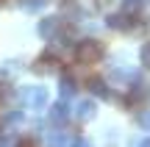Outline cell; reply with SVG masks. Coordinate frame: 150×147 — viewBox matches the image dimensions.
I'll return each instance as SVG.
<instances>
[{
	"instance_id": "ac0fdd59",
	"label": "cell",
	"mask_w": 150,
	"mask_h": 147,
	"mask_svg": "<svg viewBox=\"0 0 150 147\" xmlns=\"http://www.w3.org/2000/svg\"><path fill=\"white\" fill-rule=\"evenodd\" d=\"M70 142H72V144H78V147H86V144H89L83 136H75V139H70Z\"/></svg>"
},
{
	"instance_id": "5b68a950",
	"label": "cell",
	"mask_w": 150,
	"mask_h": 147,
	"mask_svg": "<svg viewBox=\"0 0 150 147\" xmlns=\"http://www.w3.org/2000/svg\"><path fill=\"white\" fill-rule=\"evenodd\" d=\"M61 25H64V17H59V14L42 17V20H39V25H36V33H39L42 39H50L53 33L61 31Z\"/></svg>"
},
{
	"instance_id": "8992f818",
	"label": "cell",
	"mask_w": 150,
	"mask_h": 147,
	"mask_svg": "<svg viewBox=\"0 0 150 147\" xmlns=\"http://www.w3.org/2000/svg\"><path fill=\"white\" fill-rule=\"evenodd\" d=\"M106 25L114 28V31H131V28H136V17H128L122 11H117V14L106 17Z\"/></svg>"
},
{
	"instance_id": "ba28073f",
	"label": "cell",
	"mask_w": 150,
	"mask_h": 147,
	"mask_svg": "<svg viewBox=\"0 0 150 147\" xmlns=\"http://www.w3.org/2000/svg\"><path fill=\"white\" fill-rule=\"evenodd\" d=\"M75 117H78L81 122H92L97 117V106L95 100H81L78 106H75Z\"/></svg>"
},
{
	"instance_id": "44dd1931",
	"label": "cell",
	"mask_w": 150,
	"mask_h": 147,
	"mask_svg": "<svg viewBox=\"0 0 150 147\" xmlns=\"http://www.w3.org/2000/svg\"><path fill=\"white\" fill-rule=\"evenodd\" d=\"M145 3H150V0H145Z\"/></svg>"
},
{
	"instance_id": "6da1fadb",
	"label": "cell",
	"mask_w": 150,
	"mask_h": 147,
	"mask_svg": "<svg viewBox=\"0 0 150 147\" xmlns=\"http://www.w3.org/2000/svg\"><path fill=\"white\" fill-rule=\"evenodd\" d=\"M72 50H75V58H78V64H83V67L100 64V58L106 56V50H103V44L97 42V39H81V42L72 44Z\"/></svg>"
},
{
	"instance_id": "7c38bea8",
	"label": "cell",
	"mask_w": 150,
	"mask_h": 147,
	"mask_svg": "<svg viewBox=\"0 0 150 147\" xmlns=\"http://www.w3.org/2000/svg\"><path fill=\"white\" fill-rule=\"evenodd\" d=\"M45 6H47V0H20V8L28 14H39Z\"/></svg>"
},
{
	"instance_id": "ffe728a7",
	"label": "cell",
	"mask_w": 150,
	"mask_h": 147,
	"mask_svg": "<svg viewBox=\"0 0 150 147\" xmlns=\"http://www.w3.org/2000/svg\"><path fill=\"white\" fill-rule=\"evenodd\" d=\"M0 6H6V0H0Z\"/></svg>"
},
{
	"instance_id": "2e32d148",
	"label": "cell",
	"mask_w": 150,
	"mask_h": 147,
	"mask_svg": "<svg viewBox=\"0 0 150 147\" xmlns=\"http://www.w3.org/2000/svg\"><path fill=\"white\" fill-rule=\"evenodd\" d=\"M47 142H50V144H67L70 139H67V133H59V131H53V133L47 136Z\"/></svg>"
},
{
	"instance_id": "9a60e30c",
	"label": "cell",
	"mask_w": 150,
	"mask_h": 147,
	"mask_svg": "<svg viewBox=\"0 0 150 147\" xmlns=\"http://www.w3.org/2000/svg\"><path fill=\"white\" fill-rule=\"evenodd\" d=\"M122 14L136 17V14H139V0H125V3H122Z\"/></svg>"
},
{
	"instance_id": "30bf717a",
	"label": "cell",
	"mask_w": 150,
	"mask_h": 147,
	"mask_svg": "<svg viewBox=\"0 0 150 147\" xmlns=\"http://www.w3.org/2000/svg\"><path fill=\"white\" fill-rule=\"evenodd\" d=\"M89 92L95 94V97H103V100L111 97V89H108L106 78H89Z\"/></svg>"
},
{
	"instance_id": "4fadbf2b",
	"label": "cell",
	"mask_w": 150,
	"mask_h": 147,
	"mask_svg": "<svg viewBox=\"0 0 150 147\" xmlns=\"http://www.w3.org/2000/svg\"><path fill=\"white\" fill-rule=\"evenodd\" d=\"M14 72H20V61H14V58H8V61H3V67H0V75H14Z\"/></svg>"
},
{
	"instance_id": "9c48e42d",
	"label": "cell",
	"mask_w": 150,
	"mask_h": 147,
	"mask_svg": "<svg viewBox=\"0 0 150 147\" xmlns=\"http://www.w3.org/2000/svg\"><path fill=\"white\" fill-rule=\"evenodd\" d=\"M75 92H78V81H75V78H72V72H64V70H61V81H59V94H61V97H72V94Z\"/></svg>"
},
{
	"instance_id": "5bb4252c",
	"label": "cell",
	"mask_w": 150,
	"mask_h": 147,
	"mask_svg": "<svg viewBox=\"0 0 150 147\" xmlns=\"http://www.w3.org/2000/svg\"><path fill=\"white\" fill-rule=\"evenodd\" d=\"M139 61H142V67H145V70H150V39L142 44V50H139Z\"/></svg>"
},
{
	"instance_id": "3957f363",
	"label": "cell",
	"mask_w": 150,
	"mask_h": 147,
	"mask_svg": "<svg viewBox=\"0 0 150 147\" xmlns=\"http://www.w3.org/2000/svg\"><path fill=\"white\" fill-rule=\"evenodd\" d=\"M147 97H150V86L136 75L134 81H131V86H128V97H125V103H128V106H142Z\"/></svg>"
},
{
	"instance_id": "7a4b0ae2",
	"label": "cell",
	"mask_w": 150,
	"mask_h": 147,
	"mask_svg": "<svg viewBox=\"0 0 150 147\" xmlns=\"http://www.w3.org/2000/svg\"><path fill=\"white\" fill-rule=\"evenodd\" d=\"M31 72H36V75H59L61 72V56H56V53L47 50L45 56H39L31 64Z\"/></svg>"
},
{
	"instance_id": "d6986e66",
	"label": "cell",
	"mask_w": 150,
	"mask_h": 147,
	"mask_svg": "<svg viewBox=\"0 0 150 147\" xmlns=\"http://www.w3.org/2000/svg\"><path fill=\"white\" fill-rule=\"evenodd\" d=\"M139 144H142V147H150V136H145V139H142Z\"/></svg>"
},
{
	"instance_id": "277c9868",
	"label": "cell",
	"mask_w": 150,
	"mask_h": 147,
	"mask_svg": "<svg viewBox=\"0 0 150 147\" xmlns=\"http://www.w3.org/2000/svg\"><path fill=\"white\" fill-rule=\"evenodd\" d=\"M22 100H25L28 108H47V89L45 86H28L22 92Z\"/></svg>"
},
{
	"instance_id": "e0dca14e",
	"label": "cell",
	"mask_w": 150,
	"mask_h": 147,
	"mask_svg": "<svg viewBox=\"0 0 150 147\" xmlns=\"http://www.w3.org/2000/svg\"><path fill=\"white\" fill-rule=\"evenodd\" d=\"M139 125H142V128H147V131H150V114H139Z\"/></svg>"
},
{
	"instance_id": "8fae6325",
	"label": "cell",
	"mask_w": 150,
	"mask_h": 147,
	"mask_svg": "<svg viewBox=\"0 0 150 147\" xmlns=\"http://www.w3.org/2000/svg\"><path fill=\"white\" fill-rule=\"evenodd\" d=\"M22 122H25V114H22V111H8L6 120L0 122V128H3V131H11V128H20Z\"/></svg>"
},
{
	"instance_id": "52a82bcc",
	"label": "cell",
	"mask_w": 150,
	"mask_h": 147,
	"mask_svg": "<svg viewBox=\"0 0 150 147\" xmlns=\"http://www.w3.org/2000/svg\"><path fill=\"white\" fill-rule=\"evenodd\" d=\"M70 114L72 111H70V106H67L64 97H61L56 106H50V122H53V125H64V122L70 120Z\"/></svg>"
}]
</instances>
